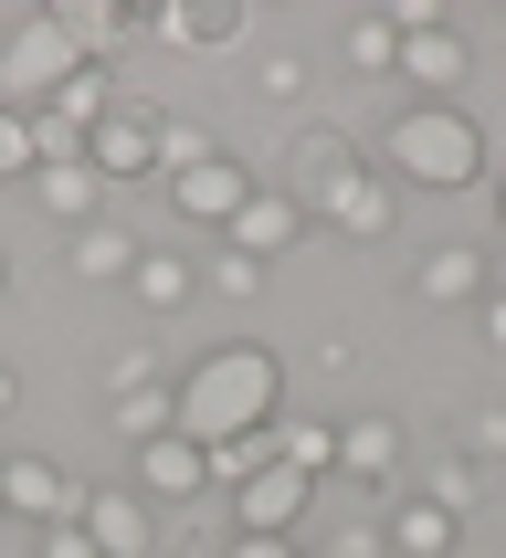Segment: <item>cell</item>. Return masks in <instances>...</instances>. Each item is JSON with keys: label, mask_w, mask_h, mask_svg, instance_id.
<instances>
[{"label": "cell", "mask_w": 506, "mask_h": 558, "mask_svg": "<svg viewBox=\"0 0 506 558\" xmlns=\"http://www.w3.org/2000/svg\"><path fill=\"white\" fill-rule=\"evenodd\" d=\"M11 401H22V379H11V359H0V422H11Z\"/></svg>", "instance_id": "cell-35"}, {"label": "cell", "mask_w": 506, "mask_h": 558, "mask_svg": "<svg viewBox=\"0 0 506 558\" xmlns=\"http://www.w3.org/2000/svg\"><path fill=\"white\" fill-rule=\"evenodd\" d=\"M137 253H148L137 232H117V221H85V232L63 243V264H74L85 284H126V275H137Z\"/></svg>", "instance_id": "cell-15"}, {"label": "cell", "mask_w": 506, "mask_h": 558, "mask_svg": "<svg viewBox=\"0 0 506 558\" xmlns=\"http://www.w3.org/2000/svg\"><path fill=\"white\" fill-rule=\"evenodd\" d=\"M359 180V148H348L338 126H306V137H296V148H285V201H296V211H327V201H338V190Z\"/></svg>", "instance_id": "cell-7"}, {"label": "cell", "mask_w": 506, "mask_h": 558, "mask_svg": "<svg viewBox=\"0 0 506 558\" xmlns=\"http://www.w3.org/2000/svg\"><path fill=\"white\" fill-rule=\"evenodd\" d=\"M117 433L126 442H158V433H169V390H158V379H117Z\"/></svg>", "instance_id": "cell-25"}, {"label": "cell", "mask_w": 506, "mask_h": 558, "mask_svg": "<svg viewBox=\"0 0 506 558\" xmlns=\"http://www.w3.org/2000/svg\"><path fill=\"white\" fill-rule=\"evenodd\" d=\"M212 506H232V537H296V517L316 506V474L264 464V474H243V485H232V496H212Z\"/></svg>", "instance_id": "cell-5"}, {"label": "cell", "mask_w": 506, "mask_h": 558, "mask_svg": "<svg viewBox=\"0 0 506 558\" xmlns=\"http://www.w3.org/2000/svg\"><path fill=\"white\" fill-rule=\"evenodd\" d=\"M454 527H465V517H443V506H390V527H380V537H390L401 558H443Z\"/></svg>", "instance_id": "cell-22"}, {"label": "cell", "mask_w": 506, "mask_h": 558, "mask_svg": "<svg viewBox=\"0 0 506 558\" xmlns=\"http://www.w3.org/2000/svg\"><path fill=\"white\" fill-rule=\"evenodd\" d=\"M63 506H74L63 464H43V453H0V517H43V527H63Z\"/></svg>", "instance_id": "cell-10"}, {"label": "cell", "mask_w": 506, "mask_h": 558, "mask_svg": "<svg viewBox=\"0 0 506 558\" xmlns=\"http://www.w3.org/2000/svg\"><path fill=\"white\" fill-rule=\"evenodd\" d=\"M275 464H296V474H338V422H275Z\"/></svg>", "instance_id": "cell-21"}, {"label": "cell", "mask_w": 506, "mask_h": 558, "mask_svg": "<svg viewBox=\"0 0 506 558\" xmlns=\"http://www.w3.org/2000/svg\"><path fill=\"white\" fill-rule=\"evenodd\" d=\"M390 74H401V85H422V106H454V85H465V32H454V22H433V32H401Z\"/></svg>", "instance_id": "cell-9"}, {"label": "cell", "mask_w": 506, "mask_h": 558, "mask_svg": "<svg viewBox=\"0 0 506 558\" xmlns=\"http://www.w3.org/2000/svg\"><path fill=\"white\" fill-rule=\"evenodd\" d=\"M169 201H180L190 221H221V232H232V211L253 201V169H243V158H201L190 180H169Z\"/></svg>", "instance_id": "cell-12"}, {"label": "cell", "mask_w": 506, "mask_h": 558, "mask_svg": "<svg viewBox=\"0 0 506 558\" xmlns=\"http://www.w3.org/2000/svg\"><path fill=\"white\" fill-rule=\"evenodd\" d=\"M85 169H95V180H158V137H148V117H117V106H106V126L85 137Z\"/></svg>", "instance_id": "cell-11"}, {"label": "cell", "mask_w": 506, "mask_h": 558, "mask_svg": "<svg viewBox=\"0 0 506 558\" xmlns=\"http://www.w3.org/2000/svg\"><path fill=\"white\" fill-rule=\"evenodd\" d=\"M221 558H296V537H232Z\"/></svg>", "instance_id": "cell-33"}, {"label": "cell", "mask_w": 506, "mask_h": 558, "mask_svg": "<svg viewBox=\"0 0 506 558\" xmlns=\"http://www.w3.org/2000/svg\"><path fill=\"white\" fill-rule=\"evenodd\" d=\"M212 284H221V295H253V284H264V264H253V253H221Z\"/></svg>", "instance_id": "cell-30"}, {"label": "cell", "mask_w": 506, "mask_h": 558, "mask_svg": "<svg viewBox=\"0 0 506 558\" xmlns=\"http://www.w3.org/2000/svg\"><path fill=\"white\" fill-rule=\"evenodd\" d=\"M137 32L169 43V53H221V43L253 32V11L243 0H158V11H137Z\"/></svg>", "instance_id": "cell-6"}, {"label": "cell", "mask_w": 506, "mask_h": 558, "mask_svg": "<svg viewBox=\"0 0 506 558\" xmlns=\"http://www.w3.org/2000/svg\"><path fill=\"white\" fill-rule=\"evenodd\" d=\"M0 295H11V253H0Z\"/></svg>", "instance_id": "cell-36"}, {"label": "cell", "mask_w": 506, "mask_h": 558, "mask_svg": "<svg viewBox=\"0 0 506 558\" xmlns=\"http://www.w3.org/2000/svg\"><path fill=\"white\" fill-rule=\"evenodd\" d=\"M465 295H485V253L433 243V253H422V306H465Z\"/></svg>", "instance_id": "cell-18"}, {"label": "cell", "mask_w": 506, "mask_h": 558, "mask_svg": "<svg viewBox=\"0 0 506 558\" xmlns=\"http://www.w3.org/2000/svg\"><path fill=\"white\" fill-rule=\"evenodd\" d=\"M496 232H506V190H496Z\"/></svg>", "instance_id": "cell-37"}, {"label": "cell", "mask_w": 506, "mask_h": 558, "mask_svg": "<svg viewBox=\"0 0 506 558\" xmlns=\"http://www.w3.org/2000/svg\"><path fill=\"white\" fill-rule=\"evenodd\" d=\"M106 85H117V74H106V63H85V74H74V85H63L43 117H63L74 137H95V126H106Z\"/></svg>", "instance_id": "cell-24"}, {"label": "cell", "mask_w": 506, "mask_h": 558, "mask_svg": "<svg viewBox=\"0 0 506 558\" xmlns=\"http://www.w3.org/2000/svg\"><path fill=\"white\" fill-rule=\"evenodd\" d=\"M32 201H43L53 221H74V232H85V221H95V201H106V180H95L85 158H74V169H32Z\"/></svg>", "instance_id": "cell-19"}, {"label": "cell", "mask_w": 506, "mask_h": 558, "mask_svg": "<svg viewBox=\"0 0 506 558\" xmlns=\"http://www.w3.org/2000/svg\"><path fill=\"white\" fill-rule=\"evenodd\" d=\"M148 137H158V180H190L201 158H221L212 126H190V117H148Z\"/></svg>", "instance_id": "cell-23"}, {"label": "cell", "mask_w": 506, "mask_h": 558, "mask_svg": "<svg viewBox=\"0 0 506 558\" xmlns=\"http://www.w3.org/2000/svg\"><path fill=\"white\" fill-rule=\"evenodd\" d=\"M63 527H85L95 558H158L169 548V527H158V506L137 485H85V496L63 506Z\"/></svg>", "instance_id": "cell-4"}, {"label": "cell", "mask_w": 506, "mask_h": 558, "mask_svg": "<svg viewBox=\"0 0 506 558\" xmlns=\"http://www.w3.org/2000/svg\"><path fill=\"white\" fill-rule=\"evenodd\" d=\"M43 558H95V537L85 527H43Z\"/></svg>", "instance_id": "cell-32"}, {"label": "cell", "mask_w": 506, "mask_h": 558, "mask_svg": "<svg viewBox=\"0 0 506 558\" xmlns=\"http://www.w3.org/2000/svg\"><path fill=\"white\" fill-rule=\"evenodd\" d=\"M296 232H306V211H296L275 180H253V201L232 211V253H253V264H264V253H285Z\"/></svg>", "instance_id": "cell-13"}, {"label": "cell", "mask_w": 506, "mask_h": 558, "mask_svg": "<svg viewBox=\"0 0 506 558\" xmlns=\"http://www.w3.org/2000/svg\"><path fill=\"white\" fill-rule=\"evenodd\" d=\"M465 442H474V453H506V411H474V422H465Z\"/></svg>", "instance_id": "cell-31"}, {"label": "cell", "mask_w": 506, "mask_h": 558, "mask_svg": "<svg viewBox=\"0 0 506 558\" xmlns=\"http://www.w3.org/2000/svg\"><path fill=\"white\" fill-rule=\"evenodd\" d=\"M390 53H401V32H390V22H348V63L390 74Z\"/></svg>", "instance_id": "cell-27"}, {"label": "cell", "mask_w": 506, "mask_h": 558, "mask_svg": "<svg viewBox=\"0 0 506 558\" xmlns=\"http://www.w3.org/2000/svg\"><path fill=\"white\" fill-rule=\"evenodd\" d=\"M390 211H401V180H390V169H359V180L327 201V221H338V232H359V243H380V232H390Z\"/></svg>", "instance_id": "cell-14"}, {"label": "cell", "mask_w": 506, "mask_h": 558, "mask_svg": "<svg viewBox=\"0 0 506 558\" xmlns=\"http://www.w3.org/2000/svg\"><path fill=\"white\" fill-rule=\"evenodd\" d=\"M0 180H32V117L0 106Z\"/></svg>", "instance_id": "cell-26"}, {"label": "cell", "mask_w": 506, "mask_h": 558, "mask_svg": "<svg viewBox=\"0 0 506 558\" xmlns=\"http://www.w3.org/2000/svg\"><path fill=\"white\" fill-rule=\"evenodd\" d=\"M338 474L348 485H390L401 474V433L390 422H338Z\"/></svg>", "instance_id": "cell-17"}, {"label": "cell", "mask_w": 506, "mask_h": 558, "mask_svg": "<svg viewBox=\"0 0 506 558\" xmlns=\"http://www.w3.org/2000/svg\"><path fill=\"white\" fill-rule=\"evenodd\" d=\"M137 496L148 506H212V453L201 442H180V433H158V442H137Z\"/></svg>", "instance_id": "cell-8"}, {"label": "cell", "mask_w": 506, "mask_h": 558, "mask_svg": "<svg viewBox=\"0 0 506 558\" xmlns=\"http://www.w3.org/2000/svg\"><path fill=\"white\" fill-rule=\"evenodd\" d=\"M485 338H496V348H506V295H485Z\"/></svg>", "instance_id": "cell-34"}, {"label": "cell", "mask_w": 506, "mask_h": 558, "mask_svg": "<svg viewBox=\"0 0 506 558\" xmlns=\"http://www.w3.org/2000/svg\"><path fill=\"white\" fill-rule=\"evenodd\" d=\"M496 295H506V264H496Z\"/></svg>", "instance_id": "cell-38"}, {"label": "cell", "mask_w": 506, "mask_h": 558, "mask_svg": "<svg viewBox=\"0 0 506 558\" xmlns=\"http://www.w3.org/2000/svg\"><path fill=\"white\" fill-rule=\"evenodd\" d=\"M275 411H285V359L264 338H232V348H212V359L169 390V433L201 442V453H221V442L264 433Z\"/></svg>", "instance_id": "cell-1"}, {"label": "cell", "mask_w": 506, "mask_h": 558, "mask_svg": "<svg viewBox=\"0 0 506 558\" xmlns=\"http://www.w3.org/2000/svg\"><path fill=\"white\" fill-rule=\"evenodd\" d=\"M474 169H485V126L465 106H422L411 95L401 117H390V180L401 190H465Z\"/></svg>", "instance_id": "cell-2"}, {"label": "cell", "mask_w": 506, "mask_h": 558, "mask_svg": "<svg viewBox=\"0 0 506 558\" xmlns=\"http://www.w3.org/2000/svg\"><path fill=\"white\" fill-rule=\"evenodd\" d=\"M253 95H275V106H285V95H306V63H296V53H275L264 74H253Z\"/></svg>", "instance_id": "cell-29"}, {"label": "cell", "mask_w": 506, "mask_h": 558, "mask_svg": "<svg viewBox=\"0 0 506 558\" xmlns=\"http://www.w3.org/2000/svg\"><path fill=\"white\" fill-rule=\"evenodd\" d=\"M190 253H137V275H126V295H137V306H158V316H180L190 306Z\"/></svg>", "instance_id": "cell-20"}, {"label": "cell", "mask_w": 506, "mask_h": 558, "mask_svg": "<svg viewBox=\"0 0 506 558\" xmlns=\"http://www.w3.org/2000/svg\"><path fill=\"white\" fill-rule=\"evenodd\" d=\"M422 506H443V517L474 506V464H433V496H422Z\"/></svg>", "instance_id": "cell-28"}, {"label": "cell", "mask_w": 506, "mask_h": 558, "mask_svg": "<svg viewBox=\"0 0 506 558\" xmlns=\"http://www.w3.org/2000/svg\"><path fill=\"white\" fill-rule=\"evenodd\" d=\"M74 74H85V53L63 43V22H53V11H32V22H11V32H0V106L43 117V106H53Z\"/></svg>", "instance_id": "cell-3"}, {"label": "cell", "mask_w": 506, "mask_h": 558, "mask_svg": "<svg viewBox=\"0 0 506 558\" xmlns=\"http://www.w3.org/2000/svg\"><path fill=\"white\" fill-rule=\"evenodd\" d=\"M53 22H63V43H74L85 63H106L126 32H137V11H117V0H53Z\"/></svg>", "instance_id": "cell-16"}]
</instances>
